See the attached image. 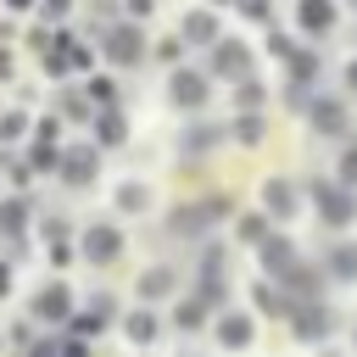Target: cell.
Listing matches in <instances>:
<instances>
[{
	"label": "cell",
	"instance_id": "cell-1",
	"mask_svg": "<svg viewBox=\"0 0 357 357\" xmlns=\"http://www.w3.org/2000/svg\"><path fill=\"white\" fill-rule=\"evenodd\" d=\"M212 67H218L223 78H245V73H251V56H245L240 39H218V45H212Z\"/></svg>",
	"mask_w": 357,
	"mask_h": 357
},
{
	"label": "cell",
	"instance_id": "cell-2",
	"mask_svg": "<svg viewBox=\"0 0 357 357\" xmlns=\"http://www.w3.org/2000/svg\"><path fill=\"white\" fill-rule=\"evenodd\" d=\"M312 195H318V212H324V223H346V218L357 212V201H351L340 184H318Z\"/></svg>",
	"mask_w": 357,
	"mask_h": 357
},
{
	"label": "cell",
	"instance_id": "cell-3",
	"mask_svg": "<svg viewBox=\"0 0 357 357\" xmlns=\"http://www.w3.org/2000/svg\"><path fill=\"white\" fill-rule=\"evenodd\" d=\"M117 245H123V240H117V229H112V223H95V229L84 234V257H89V262H112V257H117Z\"/></svg>",
	"mask_w": 357,
	"mask_h": 357
},
{
	"label": "cell",
	"instance_id": "cell-4",
	"mask_svg": "<svg viewBox=\"0 0 357 357\" xmlns=\"http://www.w3.org/2000/svg\"><path fill=\"white\" fill-rule=\"evenodd\" d=\"M106 50H112V61H117V67L139 61V28H117V33L106 39Z\"/></svg>",
	"mask_w": 357,
	"mask_h": 357
},
{
	"label": "cell",
	"instance_id": "cell-5",
	"mask_svg": "<svg viewBox=\"0 0 357 357\" xmlns=\"http://www.w3.org/2000/svg\"><path fill=\"white\" fill-rule=\"evenodd\" d=\"M173 100L195 112V106L206 100V78H195V73H173Z\"/></svg>",
	"mask_w": 357,
	"mask_h": 357
},
{
	"label": "cell",
	"instance_id": "cell-6",
	"mask_svg": "<svg viewBox=\"0 0 357 357\" xmlns=\"http://www.w3.org/2000/svg\"><path fill=\"white\" fill-rule=\"evenodd\" d=\"M307 117H312V128H318V134H340V128H346L340 100H312V112H307Z\"/></svg>",
	"mask_w": 357,
	"mask_h": 357
},
{
	"label": "cell",
	"instance_id": "cell-7",
	"mask_svg": "<svg viewBox=\"0 0 357 357\" xmlns=\"http://www.w3.org/2000/svg\"><path fill=\"white\" fill-rule=\"evenodd\" d=\"M301 28L307 33H329L335 28V6L329 0H301Z\"/></svg>",
	"mask_w": 357,
	"mask_h": 357
},
{
	"label": "cell",
	"instance_id": "cell-8",
	"mask_svg": "<svg viewBox=\"0 0 357 357\" xmlns=\"http://www.w3.org/2000/svg\"><path fill=\"white\" fill-rule=\"evenodd\" d=\"M262 206H268L273 218H290V212H296V190H290L284 178H273V184L262 190Z\"/></svg>",
	"mask_w": 357,
	"mask_h": 357
},
{
	"label": "cell",
	"instance_id": "cell-9",
	"mask_svg": "<svg viewBox=\"0 0 357 357\" xmlns=\"http://www.w3.org/2000/svg\"><path fill=\"white\" fill-rule=\"evenodd\" d=\"M262 268L284 279V273L296 268V251H290V240H268V245H262Z\"/></svg>",
	"mask_w": 357,
	"mask_h": 357
},
{
	"label": "cell",
	"instance_id": "cell-10",
	"mask_svg": "<svg viewBox=\"0 0 357 357\" xmlns=\"http://www.w3.org/2000/svg\"><path fill=\"white\" fill-rule=\"evenodd\" d=\"M296 335H301V340H324V335H329V312H324V307H301V312H296Z\"/></svg>",
	"mask_w": 357,
	"mask_h": 357
},
{
	"label": "cell",
	"instance_id": "cell-11",
	"mask_svg": "<svg viewBox=\"0 0 357 357\" xmlns=\"http://www.w3.org/2000/svg\"><path fill=\"white\" fill-rule=\"evenodd\" d=\"M218 340H223V346H234V351H240V346H245V340H251V324H245V318H240V312H229V318H218Z\"/></svg>",
	"mask_w": 357,
	"mask_h": 357
},
{
	"label": "cell",
	"instance_id": "cell-12",
	"mask_svg": "<svg viewBox=\"0 0 357 357\" xmlns=\"http://www.w3.org/2000/svg\"><path fill=\"white\" fill-rule=\"evenodd\" d=\"M39 318H67V290H61V284H50V290L39 296Z\"/></svg>",
	"mask_w": 357,
	"mask_h": 357
},
{
	"label": "cell",
	"instance_id": "cell-13",
	"mask_svg": "<svg viewBox=\"0 0 357 357\" xmlns=\"http://www.w3.org/2000/svg\"><path fill=\"white\" fill-rule=\"evenodd\" d=\"M67 178H73V184L95 178V151H73V162H67Z\"/></svg>",
	"mask_w": 357,
	"mask_h": 357
},
{
	"label": "cell",
	"instance_id": "cell-14",
	"mask_svg": "<svg viewBox=\"0 0 357 357\" xmlns=\"http://www.w3.org/2000/svg\"><path fill=\"white\" fill-rule=\"evenodd\" d=\"M257 307H262V312H290V301H284V296H279V284H268V279L257 284Z\"/></svg>",
	"mask_w": 357,
	"mask_h": 357
},
{
	"label": "cell",
	"instance_id": "cell-15",
	"mask_svg": "<svg viewBox=\"0 0 357 357\" xmlns=\"http://www.w3.org/2000/svg\"><path fill=\"white\" fill-rule=\"evenodd\" d=\"M290 73H296V84H307V78H318V56H307V50H296V56H290Z\"/></svg>",
	"mask_w": 357,
	"mask_h": 357
},
{
	"label": "cell",
	"instance_id": "cell-16",
	"mask_svg": "<svg viewBox=\"0 0 357 357\" xmlns=\"http://www.w3.org/2000/svg\"><path fill=\"white\" fill-rule=\"evenodd\" d=\"M167 284H173V273H167V268H151L139 290H145V296H167Z\"/></svg>",
	"mask_w": 357,
	"mask_h": 357
},
{
	"label": "cell",
	"instance_id": "cell-17",
	"mask_svg": "<svg viewBox=\"0 0 357 357\" xmlns=\"http://www.w3.org/2000/svg\"><path fill=\"white\" fill-rule=\"evenodd\" d=\"M117 206H123V212H139V206H145V190H139V184H123V190H117Z\"/></svg>",
	"mask_w": 357,
	"mask_h": 357
},
{
	"label": "cell",
	"instance_id": "cell-18",
	"mask_svg": "<svg viewBox=\"0 0 357 357\" xmlns=\"http://www.w3.org/2000/svg\"><path fill=\"white\" fill-rule=\"evenodd\" d=\"M151 335H156V324H151L145 312H134V318H128V340H139V346H145Z\"/></svg>",
	"mask_w": 357,
	"mask_h": 357
},
{
	"label": "cell",
	"instance_id": "cell-19",
	"mask_svg": "<svg viewBox=\"0 0 357 357\" xmlns=\"http://www.w3.org/2000/svg\"><path fill=\"white\" fill-rule=\"evenodd\" d=\"M184 33H190V39H212V17H206V11H195V17L184 22Z\"/></svg>",
	"mask_w": 357,
	"mask_h": 357
},
{
	"label": "cell",
	"instance_id": "cell-20",
	"mask_svg": "<svg viewBox=\"0 0 357 357\" xmlns=\"http://www.w3.org/2000/svg\"><path fill=\"white\" fill-rule=\"evenodd\" d=\"M329 268H335L340 279H351V273H357V251H335V257H329Z\"/></svg>",
	"mask_w": 357,
	"mask_h": 357
},
{
	"label": "cell",
	"instance_id": "cell-21",
	"mask_svg": "<svg viewBox=\"0 0 357 357\" xmlns=\"http://www.w3.org/2000/svg\"><path fill=\"white\" fill-rule=\"evenodd\" d=\"M212 139H218V134H212V128H190V134H184V151H206V145H212Z\"/></svg>",
	"mask_w": 357,
	"mask_h": 357
},
{
	"label": "cell",
	"instance_id": "cell-22",
	"mask_svg": "<svg viewBox=\"0 0 357 357\" xmlns=\"http://www.w3.org/2000/svg\"><path fill=\"white\" fill-rule=\"evenodd\" d=\"M33 167H56V151H50V145H45V139H39V145H33Z\"/></svg>",
	"mask_w": 357,
	"mask_h": 357
},
{
	"label": "cell",
	"instance_id": "cell-23",
	"mask_svg": "<svg viewBox=\"0 0 357 357\" xmlns=\"http://www.w3.org/2000/svg\"><path fill=\"white\" fill-rule=\"evenodd\" d=\"M340 178H346V184H357V145L346 151V162H340Z\"/></svg>",
	"mask_w": 357,
	"mask_h": 357
},
{
	"label": "cell",
	"instance_id": "cell-24",
	"mask_svg": "<svg viewBox=\"0 0 357 357\" xmlns=\"http://www.w3.org/2000/svg\"><path fill=\"white\" fill-rule=\"evenodd\" d=\"M240 6H245L251 17H262V11H268V0H240Z\"/></svg>",
	"mask_w": 357,
	"mask_h": 357
},
{
	"label": "cell",
	"instance_id": "cell-25",
	"mask_svg": "<svg viewBox=\"0 0 357 357\" xmlns=\"http://www.w3.org/2000/svg\"><path fill=\"white\" fill-rule=\"evenodd\" d=\"M351 89H357V61H351Z\"/></svg>",
	"mask_w": 357,
	"mask_h": 357
}]
</instances>
